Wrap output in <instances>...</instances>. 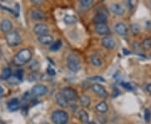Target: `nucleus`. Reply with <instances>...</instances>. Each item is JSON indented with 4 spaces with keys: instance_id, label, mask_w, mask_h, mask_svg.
Wrapping results in <instances>:
<instances>
[{
    "instance_id": "1",
    "label": "nucleus",
    "mask_w": 151,
    "mask_h": 124,
    "mask_svg": "<svg viewBox=\"0 0 151 124\" xmlns=\"http://www.w3.org/2000/svg\"><path fill=\"white\" fill-rule=\"evenodd\" d=\"M32 59V52L29 49H22L14 57V64L16 66L26 65Z\"/></svg>"
},
{
    "instance_id": "2",
    "label": "nucleus",
    "mask_w": 151,
    "mask_h": 124,
    "mask_svg": "<svg viewBox=\"0 0 151 124\" xmlns=\"http://www.w3.org/2000/svg\"><path fill=\"white\" fill-rule=\"evenodd\" d=\"M66 65L67 68L72 72H78L81 70V59L79 55L71 53L67 55L66 58Z\"/></svg>"
},
{
    "instance_id": "3",
    "label": "nucleus",
    "mask_w": 151,
    "mask_h": 124,
    "mask_svg": "<svg viewBox=\"0 0 151 124\" xmlns=\"http://www.w3.org/2000/svg\"><path fill=\"white\" fill-rule=\"evenodd\" d=\"M51 120L54 124H67L69 115L64 110H56L51 115Z\"/></svg>"
},
{
    "instance_id": "4",
    "label": "nucleus",
    "mask_w": 151,
    "mask_h": 124,
    "mask_svg": "<svg viewBox=\"0 0 151 124\" xmlns=\"http://www.w3.org/2000/svg\"><path fill=\"white\" fill-rule=\"evenodd\" d=\"M6 42L10 47H16L21 44V37L19 33L11 31L6 35Z\"/></svg>"
},
{
    "instance_id": "5",
    "label": "nucleus",
    "mask_w": 151,
    "mask_h": 124,
    "mask_svg": "<svg viewBox=\"0 0 151 124\" xmlns=\"http://www.w3.org/2000/svg\"><path fill=\"white\" fill-rule=\"evenodd\" d=\"M107 21H108V11L105 9H98L97 14H96L95 16L93 17V22L97 25V24H107Z\"/></svg>"
},
{
    "instance_id": "6",
    "label": "nucleus",
    "mask_w": 151,
    "mask_h": 124,
    "mask_svg": "<svg viewBox=\"0 0 151 124\" xmlns=\"http://www.w3.org/2000/svg\"><path fill=\"white\" fill-rule=\"evenodd\" d=\"M49 92L48 87L45 86L43 84H37L35 86H33L32 90H31V94L34 97H42L45 96V94H47Z\"/></svg>"
},
{
    "instance_id": "7",
    "label": "nucleus",
    "mask_w": 151,
    "mask_h": 124,
    "mask_svg": "<svg viewBox=\"0 0 151 124\" xmlns=\"http://www.w3.org/2000/svg\"><path fill=\"white\" fill-rule=\"evenodd\" d=\"M34 33L35 34H37L39 36H41L44 34H47L50 32V27L46 24H44V23H39L36 24L35 26H34Z\"/></svg>"
},
{
    "instance_id": "8",
    "label": "nucleus",
    "mask_w": 151,
    "mask_h": 124,
    "mask_svg": "<svg viewBox=\"0 0 151 124\" xmlns=\"http://www.w3.org/2000/svg\"><path fill=\"white\" fill-rule=\"evenodd\" d=\"M92 89L93 92L97 95V97H103V98L108 97V93L107 92V90L101 84H99V83H94L92 86Z\"/></svg>"
},
{
    "instance_id": "9",
    "label": "nucleus",
    "mask_w": 151,
    "mask_h": 124,
    "mask_svg": "<svg viewBox=\"0 0 151 124\" xmlns=\"http://www.w3.org/2000/svg\"><path fill=\"white\" fill-rule=\"evenodd\" d=\"M64 97H65V99L70 102V101H74L76 100V98L77 97V93L76 92V90H74L73 88L71 87H64L61 92H60Z\"/></svg>"
},
{
    "instance_id": "10",
    "label": "nucleus",
    "mask_w": 151,
    "mask_h": 124,
    "mask_svg": "<svg viewBox=\"0 0 151 124\" xmlns=\"http://www.w3.org/2000/svg\"><path fill=\"white\" fill-rule=\"evenodd\" d=\"M110 10L113 14H115L117 16H122L125 14V9L124 6L121 5L120 4H117V3H113L110 5Z\"/></svg>"
},
{
    "instance_id": "11",
    "label": "nucleus",
    "mask_w": 151,
    "mask_h": 124,
    "mask_svg": "<svg viewBox=\"0 0 151 124\" xmlns=\"http://www.w3.org/2000/svg\"><path fill=\"white\" fill-rule=\"evenodd\" d=\"M13 28H14L13 23L9 19H4L0 22V30L2 32L7 33V34L10 33L11 30L13 29Z\"/></svg>"
},
{
    "instance_id": "12",
    "label": "nucleus",
    "mask_w": 151,
    "mask_h": 124,
    "mask_svg": "<svg viewBox=\"0 0 151 124\" xmlns=\"http://www.w3.org/2000/svg\"><path fill=\"white\" fill-rule=\"evenodd\" d=\"M114 29H115V32L121 36L127 35V34L129 32V29L127 27V25L122 22L117 23L114 26Z\"/></svg>"
},
{
    "instance_id": "13",
    "label": "nucleus",
    "mask_w": 151,
    "mask_h": 124,
    "mask_svg": "<svg viewBox=\"0 0 151 124\" xmlns=\"http://www.w3.org/2000/svg\"><path fill=\"white\" fill-rule=\"evenodd\" d=\"M101 43L103 44V46L108 49H113L115 48V45H116L114 39L111 36H104L101 40Z\"/></svg>"
},
{
    "instance_id": "14",
    "label": "nucleus",
    "mask_w": 151,
    "mask_h": 124,
    "mask_svg": "<svg viewBox=\"0 0 151 124\" xmlns=\"http://www.w3.org/2000/svg\"><path fill=\"white\" fill-rule=\"evenodd\" d=\"M38 41L40 44H44V45H51L55 42L54 37L51 34H49L39 36L38 37Z\"/></svg>"
},
{
    "instance_id": "15",
    "label": "nucleus",
    "mask_w": 151,
    "mask_h": 124,
    "mask_svg": "<svg viewBox=\"0 0 151 124\" xmlns=\"http://www.w3.org/2000/svg\"><path fill=\"white\" fill-rule=\"evenodd\" d=\"M95 31L99 35H105L108 36V34H110V29L108 26L106 24H97L95 26Z\"/></svg>"
},
{
    "instance_id": "16",
    "label": "nucleus",
    "mask_w": 151,
    "mask_h": 124,
    "mask_svg": "<svg viewBox=\"0 0 151 124\" xmlns=\"http://www.w3.org/2000/svg\"><path fill=\"white\" fill-rule=\"evenodd\" d=\"M30 17L34 20H44L45 19V14L43 11L38 9H35L30 13Z\"/></svg>"
},
{
    "instance_id": "17",
    "label": "nucleus",
    "mask_w": 151,
    "mask_h": 124,
    "mask_svg": "<svg viewBox=\"0 0 151 124\" xmlns=\"http://www.w3.org/2000/svg\"><path fill=\"white\" fill-rule=\"evenodd\" d=\"M55 102L62 108H67L69 106V102L65 99V97L61 93H57L55 95Z\"/></svg>"
},
{
    "instance_id": "18",
    "label": "nucleus",
    "mask_w": 151,
    "mask_h": 124,
    "mask_svg": "<svg viewBox=\"0 0 151 124\" xmlns=\"http://www.w3.org/2000/svg\"><path fill=\"white\" fill-rule=\"evenodd\" d=\"M8 109L11 112H14L19 110L20 108V102L17 98H13L8 102Z\"/></svg>"
},
{
    "instance_id": "19",
    "label": "nucleus",
    "mask_w": 151,
    "mask_h": 124,
    "mask_svg": "<svg viewBox=\"0 0 151 124\" xmlns=\"http://www.w3.org/2000/svg\"><path fill=\"white\" fill-rule=\"evenodd\" d=\"M12 76V70L9 67H5L4 70H2L1 74H0V79L1 80H4V81H6V80H9Z\"/></svg>"
},
{
    "instance_id": "20",
    "label": "nucleus",
    "mask_w": 151,
    "mask_h": 124,
    "mask_svg": "<svg viewBox=\"0 0 151 124\" xmlns=\"http://www.w3.org/2000/svg\"><path fill=\"white\" fill-rule=\"evenodd\" d=\"M78 118L82 123H89V115L85 110H81L78 113Z\"/></svg>"
},
{
    "instance_id": "21",
    "label": "nucleus",
    "mask_w": 151,
    "mask_h": 124,
    "mask_svg": "<svg viewBox=\"0 0 151 124\" xmlns=\"http://www.w3.org/2000/svg\"><path fill=\"white\" fill-rule=\"evenodd\" d=\"M95 108H96V110H97L98 113L103 114L106 113L108 111V104H107V102H99L97 106L95 107Z\"/></svg>"
},
{
    "instance_id": "22",
    "label": "nucleus",
    "mask_w": 151,
    "mask_h": 124,
    "mask_svg": "<svg viewBox=\"0 0 151 124\" xmlns=\"http://www.w3.org/2000/svg\"><path fill=\"white\" fill-rule=\"evenodd\" d=\"M90 61L92 65L96 67H99L102 65V59L99 58V56H97V54H91L90 56Z\"/></svg>"
},
{
    "instance_id": "23",
    "label": "nucleus",
    "mask_w": 151,
    "mask_h": 124,
    "mask_svg": "<svg viewBox=\"0 0 151 124\" xmlns=\"http://www.w3.org/2000/svg\"><path fill=\"white\" fill-rule=\"evenodd\" d=\"M63 20L65 22L66 24H74L76 23L77 21V18L75 16V15H71V14H66L64 17V19H63Z\"/></svg>"
},
{
    "instance_id": "24",
    "label": "nucleus",
    "mask_w": 151,
    "mask_h": 124,
    "mask_svg": "<svg viewBox=\"0 0 151 124\" xmlns=\"http://www.w3.org/2000/svg\"><path fill=\"white\" fill-rule=\"evenodd\" d=\"M79 102H80V104H81L82 107L87 108V107H89L90 104H91V99H90V97H87L86 95H82V96L80 97Z\"/></svg>"
},
{
    "instance_id": "25",
    "label": "nucleus",
    "mask_w": 151,
    "mask_h": 124,
    "mask_svg": "<svg viewBox=\"0 0 151 124\" xmlns=\"http://www.w3.org/2000/svg\"><path fill=\"white\" fill-rule=\"evenodd\" d=\"M61 47H62V42L60 40H56V41H55L54 43L50 45V50H51V51H57Z\"/></svg>"
},
{
    "instance_id": "26",
    "label": "nucleus",
    "mask_w": 151,
    "mask_h": 124,
    "mask_svg": "<svg viewBox=\"0 0 151 124\" xmlns=\"http://www.w3.org/2000/svg\"><path fill=\"white\" fill-rule=\"evenodd\" d=\"M142 48L145 50H150L151 49V38H146L142 43Z\"/></svg>"
},
{
    "instance_id": "27",
    "label": "nucleus",
    "mask_w": 151,
    "mask_h": 124,
    "mask_svg": "<svg viewBox=\"0 0 151 124\" xmlns=\"http://www.w3.org/2000/svg\"><path fill=\"white\" fill-rule=\"evenodd\" d=\"M130 29H131V31L134 34H138L140 32V26L136 23H133L130 25Z\"/></svg>"
},
{
    "instance_id": "28",
    "label": "nucleus",
    "mask_w": 151,
    "mask_h": 124,
    "mask_svg": "<svg viewBox=\"0 0 151 124\" xmlns=\"http://www.w3.org/2000/svg\"><path fill=\"white\" fill-rule=\"evenodd\" d=\"M93 4V1L92 0H81L80 1V5L82 7V8H89L90 6H92V4Z\"/></svg>"
},
{
    "instance_id": "29",
    "label": "nucleus",
    "mask_w": 151,
    "mask_h": 124,
    "mask_svg": "<svg viewBox=\"0 0 151 124\" xmlns=\"http://www.w3.org/2000/svg\"><path fill=\"white\" fill-rule=\"evenodd\" d=\"M14 76L16 77L19 81H22L23 80V76H24V71L21 69H18V70L14 72Z\"/></svg>"
},
{
    "instance_id": "30",
    "label": "nucleus",
    "mask_w": 151,
    "mask_h": 124,
    "mask_svg": "<svg viewBox=\"0 0 151 124\" xmlns=\"http://www.w3.org/2000/svg\"><path fill=\"white\" fill-rule=\"evenodd\" d=\"M145 120L146 123H149L151 120V112L150 109L145 110Z\"/></svg>"
},
{
    "instance_id": "31",
    "label": "nucleus",
    "mask_w": 151,
    "mask_h": 124,
    "mask_svg": "<svg viewBox=\"0 0 151 124\" xmlns=\"http://www.w3.org/2000/svg\"><path fill=\"white\" fill-rule=\"evenodd\" d=\"M29 97H30V96H29V92H25L24 95L23 96V98H22V104H24V105L26 104V103L29 101Z\"/></svg>"
},
{
    "instance_id": "32",
    "label": "nucleus",
    "mask_w": 151,
    "mask_h": 124,
    "mask_svg": "<svg viewBox=\"0 0 151 124\" xmlns=\"http://www.w3.org/2000/svg\"><path fill=\"white\" fill-rule=\"evenodd\" d=\"M88 80L92 81H100V82L103 81V82H105V79L103 78V77H101V76H93V77H90Z\"/></svg>"
},
{
    "instance_id": "33",
    "label": "nucleus",
    "mask_w": 151,
    "mask_h": 124,
    "mask_svg": "<svg viewBox=\"0 0 151 124\" xmlns=\"http://www.w3.org/2000/svg\"><path fill=\"white\" fill-rule=\"evenodd\" d=\"M0 8H1L2 9H4V10L8 11V12H9V13H11V14H14V16H15V15H16V16H18V13H16V11L13 10V9H9V8L5 7V6L1 5V4H0Z\"/></svg>"
},
{
    "instance_id": "34",
    "label": "nucleus",
    "mask_w": 151,
    "mask_h": 124,
    "mask_svg": "<svg viewBox=\"0 0 151 124\" xmlns=\"http://www.w3.org/2000/svg\"><path fill=\"white\" fill-rule=\"evenodd\" d=\"M46 72H47V74H48L49 76H55V74H56L55 70L52 67H50V66H49L48 68H47Z\"/></svg>"
},
{
    "instance_id": "35",
    "label": "nucleus",
    "mask_w": 151,
    "mask_h": 124,
    "mask_svg": "<svg viewBox=\"0 0 151 124\" xmlns=\"http://www.w3.org/2000/svg\"><path fill=\"white\" fill-rule=\"evenodd\" d=\"M121 86L124 87L126 90H133V87L131 86L129 82H125V81H123L122 83H121Z\"/></svg>"
},
{
    "instance_id": "36",
    "label": "nucleus",
    "mask_w": 151,
    "mask_h": 124,
    "mask_svg": "<svg viewBox=\"0 0 151 124\" xmlns=\"http://www.w3.org/2000/svg\"><path fill=\"white\" fill-rule=\"evenodd\" d=\"M32 3L34 4H35V5H38V4H43V2L41 1V0H32Z\"/></svg>"
},
{
    "instance_id": "37",
    "label": "nucleus",
    "mask_w": 151,
    "mask_h": 124,
    "mask_svg": "<svg viewBox=\"0 0 151 124\" xmlns=\"http://www.w3.org/2000/svg\"><path fill=\"white\" fill-rule=\"evenodd\" d=\"M146 90H147V92H149L150 94H151V83L148 84V85L146 86Z\"/></svg>"
},
{
    "instance_id": "38",
    "label": "nucleus",
    "mask_w": 151,
    "mask_h": 124,
    "mask_svg": "<svg viewBox=\"0 0 151 124\" xmlns=\"http://www.w3.org/2000/svg\"><path fill=\"white\" fill-rule=\"evenodd\" d=\"M4 90L2 86H0V97H2L4 95Z\"/></svg>"
},
{
    "instance_id": "39",
    "label": "nucleus",
    "mask_w": 151,
    "mask_h": 124,
    "mask_svg": "<svg viewBox=\"0 0 151 124\" xmlns=\"http://www.w3.org/2000/svg\"><path fill=\"white\" fill-rule=\"evenodd\" d=\"M87 124H97L96 122H94V121H91V122H89Z\"/></svg>"
},
{
    "instance_id": "40",
    "label": "nucleus",
    "mask_w": 151,
    "mask_h": 124,
    "mask_svg": "<svg viewBox=\"0 0 151 124\" xmlns=\"http://www.w3.org/2000/svg\"><path fill=\"white\" fill-rule=\"evenodd\" d=\"M150 57H151V54H150Z\"/></svg>"
},
{
    "instance_id": "41",
    "label": "nucleus",
    "mask_w": 151,
    "mask_h": 124,
    "mask_svg": "<svg viewBox=\"0 0 151 124\" xmlns=\"http://www.w3.org/2000/svg\"><path fill=\"white\" fill-rule=\"evenodd\" d=\"M150 4H151V1H150Z\"/></svg>"
}]
</instances>
